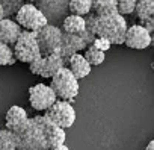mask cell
I'll return each instance as SVG.
<instances>
[{"instance_id": "2", "label": "cell", "mask_w": 154, "mask_h": 150, "mask_svg": "<svg viewBox=\"0 0 154 150\" xmlns=\"http://www.w3.org/2000/svg\"><path fill=\"white\" fill-rule=\"evenodd\" d=\"M50 87L56 94V99L66 102H74L80 90L79 81L72 76V73L65 65L50 78Z\"/></svg>"}, {"instance_id": "17", "label": "cell", "mask_w": 154, "mask_h": 150, "mask_svg": "<svg viewBox=\"0 0 154 150\" xmlns=\"http://www.w3.org/2000/svg\"><path fill=\"white\" fill-rule=\"evenodd\" d=\"M60 29L63 34H74V35H82L86 32V23L85 17L74 15V14H66L65 18L60 23Z\"/></svg>"}, {"instance_id": "11", "label": "cell", "mask_w": 154, "mask_h": 150, "mask_svg": "<svg viewBox=\"0 0 154 150\" xmlns=\"http://www.w3.org/2000/svg\"><path fill=\"white\" fill-rule=\"evenodd\" d=\"M36 8L44 14L47 23L59 26L65 15L68 14V2L66 0H36Z\"/></svg>"}, {"instance_id": "30", "label": "cell", "mask_w": 154, "mask_h": 150, "mask_svg": "<svg viewBox=\"0 0 154 150\" xmlns=\"http://www.w3.org/2000/svg\"><path fill=\"white\" fill-rule=\"evenodd\" d=\"M2 18H5V14H3V8H2V5H0V20Z\"/></svg>"}, {"instance_id": "23", "label": "cell", "mask_w": 154, "mask_h": 150, "mask_svg": "<svg viewBox=\"0 0 154 150\" xmlns=\"http://www.w3.org/2000/svg\"><path fill=\"white\" fill-rule=\"evenodd\" d=\"M15 56H14V50L11 46L0 43V67L3 65H14L15 64Z\"/></svg>"}, {"instance_id": "20", "label": "cell", "mask_w": 154, "mask_h": 150, "mask_svg": "<svg viewBox=\"0 0 154 150\" xmlns=\"http://www.w3.org/2000/svg\"><path fill=\"white\" fill-rule=\"evenodd\" d=\"M68 14L86 17L91 14V0H68Z\"/></svg>"}, {"instance_id": "8", "label": "cell", "mask_w": 154, "mask_h": 150, "mask_svg": "<svg viewBox=\"0 0 154 150\" xmlns=\"http://www.w3.org/2000/svg\"><path fill=\"white\" fill-rule=\"evenodd\" d=\"M44 115H47L53 123H56L62 129H69L75 121V109L72 108L71 102L59 99L45 111Z\"/></svg>"}, {"instance_id": "14", "label": "cell", "mask_w": 154, "mask_h": 150, "mask_svg": "<svg viewBox=\"0 0 154 150\" xmlns=\"http://www.w3.org/2000/svg\"><path fill=\"white\" fill-rule=\"evenodd\" d=\"M29 121V115L26 112L24 108L18 106V105H14L11 106L8 111H6V115H5V126L8 130L17 133L20 132Z\"/></svg>"}, {"instance_id": "12", "label": "cell", "mask_w": 154, "mask_h": 150, "mask_svg": "<svg viewBox=\"0 0 154 150\" xmlns=\"http://www.w3.org/2000/svg\"><path fill=\"white\" fill-rule=\"evenodd\" d=\"M35 120L39 123V126H41V129L44 132V136H45V142H47V148L48 150L54 148L56 145L65 144V139H66L65 129L59 127L47 115H35Z\"/></svg>"}, {"instance_id": "19", "label": "cell", "mask_w": 154, "mask_h": 150, "mask_svg": "<svg viewBox=\"0 0 154 150\" xmlns=\"http://www.w3.org/2000/svg\"><path fill=\"white\" fill-rule=\"evenodd\" d=\"M134 12L139 18V21H145L149 18H154V0H137Z\"/></svg>"}, {"instance_id": "18", "label": "cell", "mask_w": 154, "mask_h": 150, "mask_svg": "<svg viewBox=\"0 0 154 150\" xmlns=\"http://www.w3.org/2000/svg\"><path fill=\"white\" fill-rule=\"evenodd\" d=\"M91 12L95 15L116 12V0H91Z\"/></svg>"}, {"instance_id": "22", "label": "cell", "mask_w": 154, "mask_h": 150, "mask_svg": "<svg viewBox=\"0 0 154 150\" xmlns=\"http://www.w3.org/2000/svg\"><path fill=\"white\" fill-rule=\"evenodd\" d=\"M0 150H17L15 133L8 129H0Z\"/></svg>"}, {"instance_id": "32", "label": "cell", "mask_w": 154, "mask_h": 150, "mask_svg": "<svg viewBox=\"0 0 154 150\" xmlns=\"http://www.w3.org/2000/svg\"><path fill=\"white\" fill-rule=\"evenodd\" d=\"M45 150H48V148H45Z\"/></svg>"}, {"instance_id": "24", "label": "cell", "mask_w": 154, "mask_h": 150, "mask_svg": "<svg viewBox=\"0 0 154 150\" xmlns=\"http://www.w3.org/2000/svg\"><path fill=\"white\" fill-rule=\"evenodd\" d=\"M0 5L3 8V14L6 18H11L17 14V11L21 8L23 0H0Z\"/></svg>"}, {"instance_id": "9", "label": "cell", "mask_w": 154, "mask_h": 150, "mask_svg": "<svg viewBox=\"0 0 154 150\" xmlns=\"http://www.w3.org/2000/svg\"><path fill=\"white\" fill-rule=\"evenodd\" d=\"M94 37L86 30L82 35H74V34H62V40H60V46H59V53L63 58V61L74 55L83 52L89 44H92Z\"/></svg>"}, {"instance_id": "25", "label": "cell", "mask_w": 154, "mask_h": 150, "mask_svg": "<svg viewBox=\"0 0 154 150\" xmlns=\"http://www.w3.org/2000/svg\"><path fill=\"white\" fill-rule=\"evenodd\" d=\"M136 2L137 0H116V12L121 15H128L134 12Z\"/></svg>"}, {"instance_id": "7", "label": "cell", "mask_w": 154, "mask_h": 150, "mask_svg": "<svg viewBox=\"0 0 154 150\" xmlns=\"http://www.w3.org/2000/svg\"><path fill=\"white\" fill-rule=\"evenodd\" d=\"M62 34L63 32L59 26L50 24V23H47L39 30H36L35 35H36V41H38L41 55H50V53L59 50Z\"/></svg>"}, {"instance_id": "13", "label": "cell", "mask_w": 154, "mask_h": 150, "mask_svg": "<svg viewBox=\"0 0 154 150\" xmlns=\"http://www.w3.org/2000/svg\"><path fill=\"white\" fill-rule=\"evenodd\" d=\"M151 43H152V37L142 24H133V26L127 27L125 37H124V44L128 49L143 50V49L149 47Z\"/></svg>"}, {"instance_id": "15", "label": "cell", "mask_w": 154, "mask_h": 150, "mask_svg": "<svg viewBox=\"0 0 154 150\" xmlns=\"http://www.w3.org/2000/svg\"><path fill=\"white\" fill-rule=\"evenodd\" d=\"M65 67H68V70L72 73V76L77 81H80V79L89 76L91 68H92V65H89V62L85 59V56L80 52L68 56L65 59Z\"/></svg>"}, {"instance_id": "29", "label": "cell", "mask_w": 154, "mask_h": 150, "mask_svg": "<svg viewBox=\"0 0 154 150\" xmlns=\"http://www.w3.org/2000/svg\"><path fill=\"white\" fill-rule=\"evenodd\" d=\"M145 150H154V139H151V141H149V142L146 144Z\"/></svg>"}, {"instance_id": "28", "label": "cell", "mask_w": 154, "mask_h": 150, "mask_svg": "<svg viewBox=\"0 0 154 150\" xmlns=\"http://www.w3.org/2000/svg\"><path fill=\"white\" fill-rule=\"evenodd\" d=\"M51 150H69V147H66L65 144H60V145H56V147L51 148Z\"/></svg>"}, {"instance_id": "31", "label": "cell", "mask_w": 154, "mask_h": 150, "mask_svg": "<svg viewBox=\"0 0 154 150\" xmlns=\"http://www.w3.org/2000/svg\"><path fill=\"white\" fill-rule=\"evenodd\" d=\"M26 2H30V3H35V2H36V0H26Z\"/></svg>"}, {"instance_id": "26", "label": "cell", "mask_w": 154, "mask_h": 150, "mask_svg": "<svg viewBox=\"0 0 154 150\" xmlns=\"http://www.w3.org/2000/svg\"><path fill=\"white\" fill-rule=\"evenodd\" d=\"M92 46L97 47V49H100L101 52H107V50L110 49L112 43H110L109 40L103 38V37H94V40H92Z\"/></svg>"}, {"instance_id": "3", "label": "cell", "mask_w": 154, "mask_h": 150, "mask_svg": "<svg viewBox=\"0 0 154 150\" xmlns=\"http://www.w3.org/2000/svg\"><path fill=\"white\" fill-rule=\"evenodd\" d=\"M17 141V150H45L47 142L44 132L39 126V123L33 118H29L27 124L15 133Z\"/></svg>"}, {"instance_id": "4", "label": "cell", "mask_w": 154, "mask_h": 150, "mask_svg": "<svg viewBox=\"0 0 154 150\" xmlns=\"http://www.w3.org/2000/svg\"><path fill=\"white\" fill-rule=\"evenodd\" d=\"M14 50V56L17 61H21L24 64H30L35 59L41 58V50L36 41V35L35 32L30 30H21L15 44L12 46Z\"/></svg>"}, {"instance_id": "5", "label": "cell", "mask_w": 154, "mask_h": 150, "mask_svg": "<svg viewBox=\"0 0 154 150\" xmlns=\"http://www.w3.org/2000/svg\"><path fill=\"white\" fill-rule=\"evenodd\" d=\"M14 20L23 30H30V32H36L47 24V18L44 17V14L36 8L35 3L30 2L21 5V8L14 15Z\"/></svg>"}, {"instance_id": "6", "label": "cell", "mask_w": 154, "mask_h": 150, "mask_svg": "<svg viewBox=\"0 0 154 150\" xmlns=\"http://www.w3.org/2000/svg\"><path fill=\"white\" fill-rule=\"evenodd\" d=\"M63 65H65V61L60 56L59 50H56V52H53L50 55H42L41 58H38L33 62H30L29 64V70L35 74V76L50 79L53 74L57 70H60Z\"/></svg>"}, {"instance_id": "27", "label": "cell", "mask_w": 154, "mask_h": 150, "mask_svg": "<svg viewBox=\"0 0 154 150\" xmlns=\"http://www.w3.org/2000/svg\"><path fill=\"white\" fill-rule=\"evenodd\" d=\"M140 24H142V26H143V27H145V29H146V30L149 32V34H151V32L154 30V18H149V20H145V21H142Z\"/></svg>"}, {"instance_id": "16", "label": "cell", "mask_w": 154, "mask_h": 150, "mask_svg": "<svg viewBox=\"0 0 154 150\" xmlns=\"http://www.w3.org/2000/svg\"><path fill=\"white\" fill-rule=\"evenodd\" d=\"M21 30L23 29L17 24L15 20L6 18V17L2 18L0 20V43H5V44L12 47Z\"/></svg>"}, {"instance_id": "1", "label": "cell", "mask_w": 154, "mask_h": 150, "mask_svg": "<svg viewBox=\"0 0 154 150\" xmlns=\"http://www.w3.org/2000/svg\"><path fill=\"white\" fill-rule=\"evenodd\" d=\"M85 23H86V30L92 37H103L116 46L124 44L125 30L128 27L124 15L118 12H112L106 15L88 14L85 17Z\"/></svg>"}, {"instance_id": "10", "label": "cell", "mask_w": 154, "mask_h": 150, "mask_svg": "<svg viewBox=\"0 0 154 150\" xmlns=\"http://www.w3.org/2000/svg\"><path fill=\"white\" fill-rule=\"evenodd\" d=\"M56 100V94L50 85L36 84L29 88V103L38 112H45Z\"/></svg>"}, {"instance_id": "21", "label": "cell", "mask_w": 154, "mask_h": 150, "mask_svg": "<svg viewBox=\"0 0 154 150\" xmlns=\"http://www.w3.org/2000/svg\"><path fill=\"white\" fill-rule=\"evenodd\" d=\"M83 52H85L83 56H85V59L89 62V65L97 67V65H101V64L106 61V52H101L100 49L94 47L92 44H89Z\"/></svg>"}, {"instance_id": "33", "label": "cell", "mask_w": 154, "mask_h": 150, "mask_svg": "<svg viewBox=\"0 0 154 150\" xmlns=\"http://www.w3.org/2000/svg\"><path fill=\"white\" fill-rule=\"evenodd\" d=\"M66 2H68V0H66Z\"/></svg>"}]
</instances>
